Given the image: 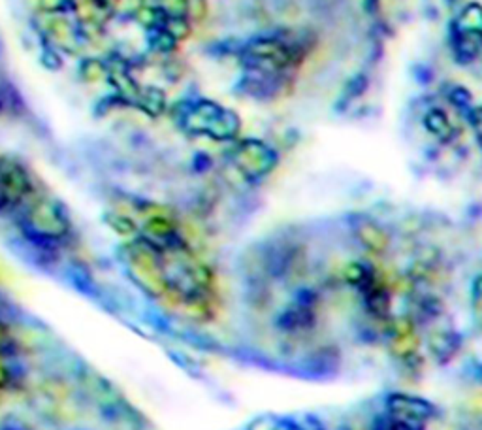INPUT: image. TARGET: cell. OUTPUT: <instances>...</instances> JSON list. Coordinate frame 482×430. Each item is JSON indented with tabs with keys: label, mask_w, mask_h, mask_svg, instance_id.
I'll list each match as a JSON object with an SVG mask.
<instances>
[{
	"label": "cell",
	"mask_w": 482,
	"mask_h": 430,
	"mask_svg": "<svg viewBox=\"0 0 482 430\" xmlns=\"http://www.w3.org/2000/svg\"><path fill=\"white\" fill-rule=\"evenodd\" d=\"M388 409L396 419H405L411 423L422 424L434 415V406L424 398L396 393L388 398Z\"/></svg>",
	"instance_id": "7a4b0ae2"
},
{
	"label": "cell",
	"mask_w": 482,
	"mask_h": 430,
	"mask_svg": "<svg viewBox=\"0 0 482 430\" xmlns=\"http://www.w3.org/2000/svg\"><path fill=\"white\" fill-rule=\"evenodd\" d=\"M28 193L25 172L14 162L0 160V208H12Z\"/></svg>",
	"instance_id": "6da1fadb"
},
{
	"label": "cell",
	"mask_w": 482,
	"mask_h": 430,
	"mask_svg": "<svg viewBox=\"0 0 482 430\" xmlns=\"http://www.w3.org/2000/svg\"><path fill=\"white\" fill-rule=\"evenodd\" d=\"M249 430H302L292 421L281 419V417H260L249 424Z\"/></svg>",
	"instance_id": "3957f363"
}]
</instances>
